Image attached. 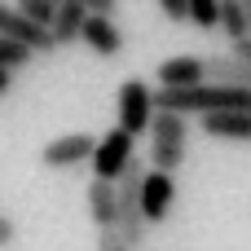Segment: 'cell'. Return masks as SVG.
Wrapping results in <instances>:
<instances>
[{
  "label": "cell",
  "instance_id": "6da1fadb",
  "mask_svg": "<svg viewBox=\"0 0 251 251\" xmlns=\"http://www.w3.org/2000/svg\"><path fill=\"white\" fill-rule=\"evenodd\" d=\"M185 150H190V115L154 110V119H150V168L176 172L185 163Z\"/></svg>",
  "mask_w": 251,
  "mask_h": 251
},
{
  "label": "cell",
  "instance_id": "7a4b0ae2",
  "mask_svg": "<svg viewBox=\"0 0 251 251\" xmlns=\"http://www.w3.org/2000/svg\"><path fill=\"white\" fill-rule=\"evenodd\" d=\"M141 181H146V163H141V159H132V163L124 168V176L115 181V190H119V221H115V229L128 238L132 251L146 243V229H150V221H146V212H141Z\"/></svg>",
  "mask_w": 251,
  "mask_h": 251
},
{
  "label": "cell",
  "instance_id": "3957f363",
  "mask_svg": "<svg viewBox=\"0 0 251 251\" xmlns=\"http://www.w3.org/2000/svg\"><path fill=\"white\" fill-rule=\"evenodd\" d=\"M154 110H159V106H154V88H150L146 79H124V84H119V93H115V119H119L124 132H132V137L150 132Z\"/></svg>",
  "mask_w": 251,
  "mask_h": 251
},
{
  "label": "cell",
  "instance_id": "277c9868",
  "mask_svg": "<svg viewBox=\"0 0 251 251\" xmlns=\"http://www.w3.org/2000/svg\"><path fill=\"white\" fill-rule=\"evenodd\" d=\"M132 132H124L119 124L106 132V137H97V150H93V176H101V181H119L124 176V168L137 159V150H132Z\"/></svg>",
  "mask_w": 251,
  "mask_h": 251
},
{
  "label": "cell",
  "instance_id": "5b68a950",
  "mask_svg": "<svg viewBox=\"0 0 251 251\" xmlns=\"http://www.w3.org/2000/svg\"><path fill=\"white\" fill-rule=\"evenodd\" d=\"M0 35H13V40L31 44V49H35V57H44V53H53V49H57V40H53V31H49V26L31 22L18 4H4V0H0Z\"/></svg>",
  "mask_w": 251,
  "mask_h": 251
},
{
  "label": "cell",
  "instance_id": "8992f818",
  "mask_svg": "<svg viewBox=\"0 0 251 251\" xmlns=\"http://www.w3.org/2000/svg\"><path fill=\"white\" fill-rule=\"evenodd\" d=\"M93 150H97V137H88V132H66V137H53V141L40 150V163L53 168V172H62V168L88 163Z\"/></svg>",
  "mask_w": 251,
  "mask_h": 251
},
{
  "label": "cell",
  "instance_id": "52a82bcc",
  "mask_svg": "<svg viewBox=\"0 0 251 251\" xmlns=\"http://www.w3.org/2000/svg\"><path fill=\"white\" fill-rule=\"evenodd\" d=\"M172 203H176V181H172V172L150 168L146 181H141V212H146V221H150V225L168 221Z\"/></svg>",
  "mask_w": 251,
  "mask_h": 251
},
{
  "label": "cell",
  "instance_id": "ba28073f",
  "mask_svg": "<svg viewBox=\"0 0 251 251\" xmlns=\"http://www.w3.org/2000/svg\"><path fill=\"white\" fill-rule=\"evenodd\" d=\"M79 40H84L97 57H119V53H124V31L115 26V18H110V13H88V22H84Z\"/></svg>",
  "mask_w": 251,
  "mask_h": 251
},
{
  "label": "cell",
  "instance_id": "9c48e42d",
  "mask_svg": "<svg viewBox=\"0 0 251 251\" xmlns=\"http://www.w3.org/2000/svg\"><path fill=\"white\" fill-rule=\"evenodd\" d=\"M190 84H207V57H168L159 66V88H190Z\"/></svg>",
  "mask_w": 251,
  "mask_h": 251
},
{
  "label": "cell",
  "instance_id": "30bf717a",
  "mask_svg": "<svg viewBox=\"0 0 251 251\" xmlns=\"http://www.w3.org/2000/svg\"><path fill=\"white\" fill-rule=\"evenodd\" d=\"M199 119H203V132L216 141H251V110H212Z\"/></svg>",
  "mask_w": 251,
  "mask_h": 251
},
{
  "label": "cell",
  "instance_id": "8fae6325",
  "mask_svg": "<svg viewBox=\"0 0 251 251\" xmlns=\"http://www.w3.org/2000/svg\"><path fill=\"white\" fill-rule=\"evenodd\" d=\"M88 216H93L97 229H110L119 221V190H115V181L93 176V185H88Z\"/></svg>",
  "mask_w": 251,
  "mask_h": 251
},
{
  "label": "cell",
  "instance_id": "7c38bea8",
  "mask_svg": "<svg viewBox=\"0 0 251 251\" xmlns=\"http://www.w3.org/2000/svg\"><path fill=\"white\" fill-rule=\"evenodd\" d=\"M84 22H88V9H84V0H62L57 4V13H53V40H57V49L62 44H75L79 40V31H84Z\"/></svg>",
  "mask_w": 251,
  "mask_h": 251
},
{
  "label": "cell",
  "instance_id": "4fadbf2b",
  "mask_svg": "<svg viewBox=\"0 0 251 251\" xmlns=\"http://www.w3.org/2000/svg\"><path fill=\"white\" fill-rule=\"evenodd\" d=\"M207 79L212 84H234V88H251V66L238 57V53H216V57H207Z\"/></svg>",
  "mask_w": 251,
  "mask_h": 251
},
{
  "label": "cell",
  "instance_id": "5bb4252c",
  "mask_svg": "<svg viewBox=\"0 0 251 251\" xmlns=\"http://www.w3.org/2000/svg\"><path fill=\"white\" fill-rule=\"evenodd\" d=\"M31 57H35L31 44H22V40H13V35H0V66L22 71V66H31Z\"/></svg>",
  "mask_w": 251,
  "mask_h": 251
},
{
  "label": "cell",
  "instance_id": "9a60e30c",
  "mask_svg": "<svg viewBox=\"0 0 251 251\" xmlns=\"http://www.w3.org/2000/svg\"><path fill=\"white\" fill-rule=\"evenodd\" d=\"M221 31H225L229 40H243V35H247V13H243L238 0H221Z\"/></svg>",
  "mask_w": 251,
  "mask_h": 251
},
{
  "label": "cell",
  "instance_id": "2e32d148",
  "mask_svg": "<svg viewBox=\"0 0 251 251\" xmlns=\"http://www.w3.org/2000/svg\"><path fill=\"white\" fill-rule=\"evenodd\" d=\"M190 22L203 31H216L221 26V0H190Z\"/></svg>",
  "mask_w": 251,
  "mask_h": 251
},
{
  "label": "cell",
  "instance_id": "e0dca14e",
  "mask_svg": "<svg viewBox=\"0 0 251 251\" xmlns=\"http://www.w3.org/2000/svg\"><path fill=\"white\" fill-rule=\"evenodd\" d=\"M18 9H22L31 22H40V26H53V13H57L53 0H18Z\"/></svg>",
  "mask_w": 251,
  "mask_h": 251
},
{
  "label": "cell",
  "instance_id": "ac0fdd59",
  "mask_svg": "<svg viewBox=\"0 0 251 251\" xmlns=\"http://www.w3.org/2000/svg\"><path fill=\"white\" fill-rule=\"evenodd\" d=\"M97 251H132V247H128V238L110 225V229H97Z\"/></svg>",
  "mask_w": 251,
  "mask_h": 251
},
{
  "label": "cell",
  "instance_id": "d6986e66",
  "mask_svg": "<svg viewBox=\"0 0 251 251\" xmlns=\"http://www.w3.org/2000/svg\"><path fill=\"white\" fill-rule=\"evenodd\" d=\"M159 9L172 22H190V0H159Z\"/></svg>",
  "mask_w": 251,
  "mask_h": 251
},
{
  "label": "cell",
  "instance_id": "ffe728a7",
  "mask_svg": "<svg viewBox=\"0 0 251 251\" xmlns=\"http://www.w3.org/2000/svg\"><path fill=\"white\" fill-rule=\"evenodd\" d=\"M84 9H88V13H110V18H115L119 0H84Z\"/></svg>",
  "mask_w": 251,
  "mask_h": 251
},
{
  "label": "cell",
  "instance_id": "44dd1931",
  "mask_svg": "<svg viewBox=\"0 0 251 251\" xmlns=\"http://www.w3.org/2000/svg\"><path fill=\"white\" fill-rule=\"evenodd\" d=\"M13 238H18V225H13V221H9V216H0V251L9 247V243H13Z\"/></svg>",
  "mask_w": 251,
  "mask_h": 251
},
{
  "label": "cell",
  "instance_id": "7402d4cb",
  "mask_svg": "<svg viewBox=\"0 0 251 251\" xmlns=\"http://www.w3.org/2000/svg\"><path fill=\"white\" fill-rule=\"evenodd\" d=\"M234 53H238V57H243V62L251 66V35H243V40H234Z\"/></svg>",
  "mask_w": 251,
  "mask_h": 251
},
{
  "label": "cell",
  "instance_id": "603a6c76",
  "mask_svg": "<svg viewBox=\"0 0 251 251\" xmlns=\"http://www.w3.org/2000/svg\"><path fill=\"white\" fill-rule=\"evenodd\" d=\"M9 88H13V71H9V66H0V97H4Z\"/></svg>",
  "mask_w": 251,
  "mask_h": 251
},
{
  "label": "cell",
  "instance_id": "cb8c5ba5",
  "mask_svg": "<svg viewBox=\"0 0 251 251\" xmlns=\"http://www.w3.org/2000/svg\"><path fill=\"white\" fill-rule=\"evenodd\" d=\"M243 4V13H247V35H251V0H238Z\"/></svg>",
  "mask_w": 251,
  "mask_h": 251
}]
</instances>
